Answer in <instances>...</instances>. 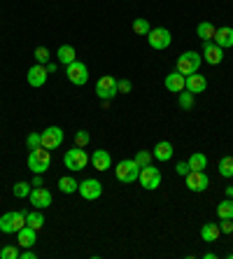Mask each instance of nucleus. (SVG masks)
Instances as JSON below:
<instances>
[{"label":"nucleus","mask_w":233,"mask_h":259,"mask_svg":"<svg viewBox=\"0 0 233 259\" xmlns=\"http://www.w3.org/2000/svg\"><path fill=\"white\" fill-rule=\"evenodd\" d=\"M49 166H52V150H47V147H35V150H30L28 168L33 170V173H37V175L47 173Z\"/></svg>","instance_id":"f257e3e1"},{"label":"nucleus","mask_w":233,"mask_h":259,"mask_svg":"<svg viewBox=\"0 0 233 259\" xmlns=\"http://www.w3.org/2000/svg\"><path fill=\"white\" fill-rule=\"evenodd\" d=\"M201 63H203V56L198 54V52H182V54L177 56V63H175V70H179L182 75H194V72H198V68H201Z\"/></svg>","instance_id":"f03ea898"},{"label":"nucleus","mask_w":233,"mask_h":259,"mask_svg":"<svg viewBox=\"0 0 233 259\" xmlns=\"http://www.w3.org/2000/svg\"><path fill=\"white\" fill-rule=\"evenodd\" d=\"M21 227H26V212L10 210L0 217V231L3 234H17Z\"/></svg>","instance_id":"7ed1b4c3"},{"label":"nucleus","mask_w":233,"mask_h":259,"mask_svg":"<svg viewBox=\"0 0 233 259\" xmlns=\"http://www.w3.org/2000/svg\"><path fill=\"white\" fill-rule=\"evenodd\" d=\"M114 175H117V180H119V182H124V185H131V182L137 180V175H140V166H137L133 159H124V161L117 163Z\"/></svg>","instance_id":"20e7f679"},{"label":"nucleus","mask_w":233,"mask_h":259,"mask_svg":"<svg viewBox=\"0 0 233 259\" xmlns=\"http://www.w3.org/2000/svg\"><path fill=\"white\" fill-rule=\"evenodd\" d=\"M66 75H68V79H70V84H75V87H84L89 82V68H86V63H82L79 59L68 63Z\"/></svg>","instance_id":"39448f33"},{"label":"nucleus","mask_w":233,"mask_h":259,"mask_svg":"<svg viewBox=\"0 0 233 259\" xmlns=\"http://www.w3.org/2000/svg\"><path fill=\"white\" fill-rule=\"evenodd\" d=\"M63 163H66L68 170L77 173V170H84V168H86V163H89V154L84 152V147H75V150H68V152H66V157H63Z\"/></svg>","instance_id":"423d86ee"},{"label":"nucleus","mask_w":233,"mask_h":259,"mask_svg":"<svg viewBox=\"0 0 233 259\" xmlns=\"http://www.w3.org/2000/svg\"><path fill=\"white\" fill-rule=\"evenodd\" d=\"M147 42H150L152 49L161 52V49L170 47V42H173V33H170L168 28H163V26H159V28H152L150 33H147Z\"/></svg>","instance_id":"0eeeda50"},{"label":"nucleus","mask_w":233,"mask_h":259,"mask_svg":"<svg viewBox=\"0 0 233 259\" xmlns=\"http://www.w3.org/2000/svg\"><path fill=\"white\" fill-rule=\"evenodd\" d=\"M137 182H140V187L147 189V192H152V189H156L159 185H161V170L154 168V166H143L140 168V175H137Z\"/></svg>","instance_id":"6e6552de"},{"label":"nucleus","mask_w":233,"mask_h":259,"mask_svg":"<svg viewBox=\"0 0 233 259\" xmlns=\"http://www.w3.org/2000/svg\"><path fill=\"white\" fill-rule=\"evenodd\" d=\"M117 94H119V89H117V79H114L112 75H103V77L98 79V84H96V96L101 98V101H112Z\"/></svg>","instance_id":"1a4fd4ad"},{"label":"nucleus","mask_w":233,"mask_h":259,"mask_svg":"<svg viewBox=\"0 0 233 259\" xmlns=\"http://www.w3.org/2000/svg\"><path fill=\"white\" fill-rule=\"evenodd\" d=\"M184 182H187V187L196 194L205 192V189L210 187V178L205 175V170H189V173L184 175Z\"/></svg>","instance_id":"9d476101"},{"label":"nucleus","mask_w":233,"mask_h":259,"mask_svg":"<svg viewBox=\"0 0 233 259\" xmlns=\"http://www.w3.org/2000/svg\"><path fill=\"white\" fill-rule=\"evenodd\" d=\"M79 196H82L84 201H96L101 199V194H103V185L98 180H94V178H86V180L79 182Z\"/></svg>","instance_id":"9b49d317"},{"label":"nucleus","mask_w":233,"mask_h":259,"mask_svg":"<svg viewBox=\"0 0 233 259\" xmlns=\"http://www.w3.org/2000/svg\"><path fill=\"white\" fill-rule=\"evenodd\" d=\"M63 138H66L63 128L61 126H49V128L42 131V147H47V150H56V147H61Z\"/></svg>","instance_id":"f8f14e48"},{"label":"nucleus","mask_w":233,"mask_h":259,"mask_svg":"<svg viewBox=\"0 0 233 259\" xmlns=\"http://www.w3.org/2000/svg\"><path fill=\"white\" fill-rule=\"evenodd\" d=\"M30 205L35 208V210H44L52 205V192L47 187H33L30 189Z\"/></svg>","instance_id":"ddd939ff"},{"label":"nucleus","mask_w":233,"mask_h":259,"mask_svg":"<svg viewBox=\"0 0 233 259\" xmlns=\"http://www.w3.org/2000/svg\"><path fill=\"white\" fill-rule=\"evenodd\" d=\"M47 77H49V70H47V66H42V63H35V66L28 70V75H26L28 84L35 87V89H40V87L47 84Z\"/></svg>","instance_id":"4468645a"},{"label":"nucleus","mask_w":233,"mask_h":259,"mask_svg":"<svg viewBox=\"0 0 233 259\" xmlns=\"http://www.w3.org/2000/svg\"><path fill=\"white\" fill-rule=\"evenodd\" d=\"M201 56H203V61L210 63V66H219L221 59H224V49L210 40V42H203V54Z\"/></svg>","instance_id":"2eb2a0df"},{"label":"nucleus","mask_w":233,"mask_h":259,"mask_svg":"<svg viewBox=\"0 0 233 259\" xmlns=\"http://www.w3.org/2000/svg\"><path fill=\"white\" fill-rule=\"evenodd\" d=\"M163 84H166L168 91H173V94H179V91H184V87H187V77H184V75H182L179 70H173V72H168V75H166Z\"/></svg>","instance_id":"dca6fc26"},{"label":"nucleus","mask_w":233,"mask_h":259,"mask_svg":"<svg viewBox=\"0 0 233 259\" xmlns=\"http://www.w3.org/2000/svg\"><path fill=\"white\" fill-rule=\"evenodd\" d=\"M89 161H91V166L96 170H110L112 168V157H110V152L108 150H96L94 154L89 157Z\"/></svg>","instance_id":"f3484780"},{"label":"nucleus","mask_w":233,"mask_h":259,"mask_svg":"<svg viewBox=\"0 0 233 259\" xmlns=\"http://www.w3.org/2000/svg\"><path fill=\"white\" fill-rule=\"evenodd\" d=\"M17 243L19 247H33L37 243V231L33 229V227H21V229L17 231Z\"/></svg>","instance_id":"a211bd4d"},{"label":"nucleus","mask_w":233,"mask_h":259,"mask_svg":"<svg viewBox=\"0 0 233 259\" xmlns=\"http://www.w3.org/2000/svg\"><path fill=\"white\" fill-rule=\"evenodd\" d=\"M212 42L219 45L221 49L233 47V28H228V26H221V28H217L215 30V37H212Z\"/></svg>","instance_id":"6ab92c4d"},{"label":"nucleus","mask_w":233,"mask_h":259,"mask_svg":"<svg viewBox=\"0 0 233 259\" xmlns=\"http://www.w3.org/2000/svg\"><path fill=\"white\" fill-rule=\"evenodd\" d=\"M187 91H192V94H203L205 89H208V79L203 77V75H198V72H194V75H187Z\"/></svg>","instance_id":"aec40b11"},{"label":"nucleus","mask_w":233,"mask_h":259,"mask_svg":"<svg viewBox=\"0 0 233 259\" xmlns=\"http://www.w3.org/2000/svg\"><path fill=\"white\" fill-rule=\"evenodd\" d=\"M154 159L156 161H168V159L173 157V143H168V140H161V143L154 145Z\"/></svg>","instance_id":"412c9836"},{"label":"nucleus","mask_w":233,"mask_h":259,"mask_svg":"<svg viewBox=\"0 0 233 259\" xmlns=\"http://www.w3.org/2000/svg\"><path fill=\"white\" fill-rule=\"evenodd\" d=\"M219 236H221L219 224L208 222V224H203V227H201V238H203L205 243H215L217 238H219Z\"/></svg>","instance_id":"4be33fe9"},{"label":"nucleus","mask_w":233,"mask_h":259,"mask_svg":"<svg viewBox=\"0 0 233 259\" xmlns=\"http://www.w3.org/2000/svg\"><path fill=\"white\" fill-rule=\"evenodd\" d=\"M56 56H59L61 66H68V63H72V61L77 59V52H75V47H72V45H61L59 52H56Z\"/></svg>","instance_id":"5701e85b"},{"label":"nucleus","mask_w":233,"mask_h":259,"mask_svg":"<svg viewBox=\"0 0 233 259\" xmlns=\"http://www.w3.org/2000/svg\"><path fill=\"white\" fill-rule=\"evenodd\" d=\"M187 163H189V170H205L208 168V157L203 152H194L192 157L187 159Z\"/></svg>","instance_id":"b1692460"},{"label":"nucleus","mask_w":233,"mask_h":259,"mask_svg":"<svg viewBox=\"0 0 233 259\" xmlns=\"http://www.w3.org/2000/svg\"><path fill=\"white\" fill-rule=\"evenodd\" d=\"M59 189L63 194H75L79 189V182L72 178V175H61L59 178Z\"/></svg>","instance_id":"393cba45"},{"label":"nucleus","mask_w":233,"mask_h":259,"mask_svg":"<svg viewBox=\"0 0 233 259\" xmlns=\"http://www.w3.org/2000/svg\"><path fill=\"white\" fill-rule=\"evenodd\" d=\"M215 30H217V28L210 24V21H201V24L196 26V35L201 37L203 42H210V40L215 37Z\"/></svg>","instance_id":"a878e982"},{"label":"nucleus","mask_w":233,"mask_h":259,"mask_svg":"<svg viewBox=\"0 0 233 259\" xmlns=\"http://www.w3.org/2000/svg\"><path fill=\"white\" fill-rule=\"evenodd\" d=\"M26 224H28V227H33L35 231H40L42 227H44V215H42V210L26 212Z\"/></svg>","instance_id":"bb28decb"},{"label":"nucleus","mask_w":233,"mask_h":259,"mask_svg":"<svg viewBox=\"0 0 233 259\" xmlns=\"http://www.w3.org/2000/svg\"><path fill=\"white\" fill-rule=\"evenodd\" d=\"M217 215L219 220H233V199H224L217 203Z\"/></svg>","instance_id":"cd10ccee"},{"label":"nucleus","mask_w":233,"mask_h":259,"mask_svg":"<svg viewBox=\"0 0 233 259\" xmlns=\"http://www.w3.org/2000/svg\"><path fill=\"white\" fill-rule=\"evenodd\" d=\"M217 168H219L221 178H233V157H221Z\"/></svg>","instance_id":"c85d7f7f"},{"label":"nucleus","mask_w":233,"mask_h":259,"mask_svg":"<svg viewBox=\"0 0 233 259\" xmlns=\"http://www.w3.org/2000/svg\"><path fill=\"white\" fill-rule=\"evenodd\" d=\"M177 103H179V108L182 110H192L194 108V103H196V98H194V94L192 91H179V98H177Z\"/></svg>","instance_id":"c756f323"},{"label":"nucleus","mask_w":233,"mask_h":259,"mask_svg":"<svg viewBox=\"0 0 233 259\" xmlns=\"http://www.w3.org/2000/svg\"><path fill=\"white\" fill-rule=\"evenodd\" d=\"M30 189H33V185H28V182H17L12 187V194L17 199H26V196H30Z\"/></svg>","instance_id":"7c9ffc66"},{"label":"nucleus","mask_w":233,"mask_h":259,"mask_svg":"<svg viewBox=\"0 0 233 259\" xmlns=\"http://www.w3.org/2000/svg\"><path fill=\"white\" fill-rule=\"evenodd\" d=\"M152 159H154V154H152L150 150H140V152H135V159H133V161L143 168V166H150Z\"/></svg>","instance_id":"2f4dec72"},{"label":"nucleus","mask_w":233,"mask_h":259,"mask_svg":"<svg viewBox=\"0 0 233 259\" xmlns=\"http://www.w3.org/2000/svg\"><path fill=\"white\" fill-rule=\"evenodd\" d=\"M150 30H152V26L147 19H135V21H133V33H135V35H147Z\"/></svg>","instance_id":"473e14b6"},{"label":"nucleus","mask_w":233,"mask_h":259,"mask_svg":"<svg viewBox=\"0 0 233 259\" xmlns=\"http://www.w3.org/2000/svg\"><path fill=\"white\" fill-rule=\"evenodd\" d=\"M33 56H35V61L42 63V66H47L49 63V49L47 47H37L35 52H33Z\"/></svg>","instance_id":"72a5a7b5"},{"label":"nucleus","mask_w":233,"mask_h":259,"mask_svg":"<svg viewBox=\"0 0 233 259\" xmlns=\"http://www.w3.org/2000/svg\"><path fill=\"white\" fill-rule=\"evenodd\" d=\"M89 143H91L89 131H77L75 133V147H86Z\"/></svg>","instance_id":"f704fd0d"},{"label":"nucleus","mask_w":233,"mask_h":259,"mask_svg":"<svg viewBox=\"0 0 233 259\" xmlns=\"http://www.w3.org/2000/svg\"><path fill=\"white\" fill-rule=\"evenodd\" d=\"M0 257H3V259H19V257H21V252H19L14 245H7V247H3V250H0Z\"/></svg>","instance_id":"c9c22d12"},{"label":"nucleus","mask_w":233,"mask_h":259,"mask_svg":"<svg viewBox=\"0 0 233 259\" xmlns=\"http://www.w3.org/2000/svg\"><path fill=\"white\" fill-rule=\"evenodd\" d=\"M26 145H28V150L42 147V133H30L28 138H26Z\"/></svg>","instance_id":"e433bc0d"},{"label":"nucleus","mask_w":233,"mask_h":259,"mask_svg":"<svg viewBox=\"0 0 233 259\" xmlns=\"http://www.w3.org/2000/svg\"><path fill=\"white\" fill-rule=\"evenodd\" d=\"M117 89H119V94H131V79H117Z\"/></svg>","instance_id":"4c0bfd02"},{"label":"nucleus","mask_w":233,"mask_h":259,"mask_svg":"<svg viewBox=\"0 0 233 259\" xmlns=\"http://www.w3.org/2000/svg\"><path fill=\"white\" fill-rule=\"evenodd\" d=\"M219 229H221V234H233V220H221Z\"/></svg>","instance_id":"58836bf2"},{"label":"nucleus","mask_w":233,"mask_h":259,"mask_svg":"<svg viewBox=\"0 0 233 259\" xmlns=\"http://www.w3.org/2000/svg\"><path fill=\"white\" fill-rule=\"evenodd\" d=\"M175 170H177V175H187V173H189V163H187V161H179L177 166H175Z\"/></svg>","instance_id":"ea45409f"},{"label":"nucleus","mask_w":233,"mask_h":259,"mask_svg":"<svg viewBox=\"0 0 233 259\" xmlns=\"http://www.w3.org/2000/svg\"><path fill=\"white\" fill-rule=\"evenodd\" d=\"M37 254L30 250V247H24V252H21V259H35Z\"/></svg>","instance_id":"a19ab883"},{"label":"nucleus","mask_w":233,"mask_h":259,"mask_svg":"<svg viewBox=\"0 0 233 259\" xmlns=\"http://www.w3.org/2000/svg\"><path fill=\"white\" fill-rule=\"evenodd\" d=\"M33 187H44V182H42V175L35 173V178H33Z\"/></svg>","instance_id":"79ce46f5"},{"label":"nucleus","mask_w":233,"mask_h":259,"mask_svg":"<svg viewBox=\"0 0 233 259\" xmlns=\"http://www.w3.org/2000/svg\"><path fill=\"white\" fill-rule=\"evenodd\" d=\"M224 194H226V199H233V185H231V187L224 189Z\"/></svg>","instance_id":"37998d69"},{"label":"nucleus","mask_w":233,"mask_h":259,"mask_svg":"<svg viewBox=\"0 0 233 259\" xmlns=\"http://www.w3.org/2000/svg\"><path fill=\"white\" fill-rule=\"evenodd\" d=\"M47 70L49 72H56V70H59V66H56V63H47Z\"/></svg>","instance_id":"c03bdc74"},{"label":"nucleus","mask_w":233,"mask_h":259,"mask_svg":"<svg viewBox=\"0 0 233 259\" xmlns=\"http://www.w3.org/2000/svg\"><path fill=\"white\" fill-rule=\"evenodd\" d=\"M231 180H233V178H231Z\"/></svg>","instance_id":"a18cd8bd"}]
</instances>
